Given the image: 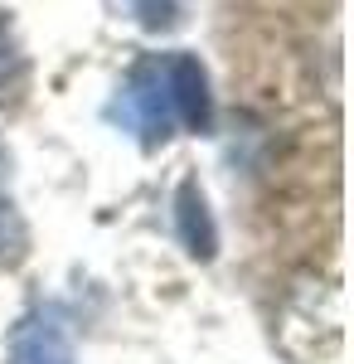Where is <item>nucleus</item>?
I'll return each mask as SVG.
<instances>
[{
  "label": "nucleus",
  "mask_w": 354,
  "mask_h": 364,
  "mask_svg": "<svg viewBox=\"0 0 354 364\" xmlns=\"http://www.w3.org/2000/svg\"><path fill=\"white\" fill-rule=\"evenodd\" d=\"M25 243H29L25 219L15 214L10 199H0V267H15V262L25 257Z\"/></svg>",
  "instance_id": "6"
},
{
  "label": "nucleus",
  "mask_w": 354,
  "mask_h": 364,
  "mask_svg": "<svg viewBox=\"0 0 354 364\" xmlns=\"http://www.w3.org/2000/svg\"><path fill=\"white\" fill-rule=\"evenodd\" d=\"M25 73H29L25 49H20V39H15V25H10V15L0 10V107L20 97V87H25Z\"/></svg>",
  "instance_id": "5"
},
{
  "label": "nucleus",
  "mask_w": 354,
  "mask_h": 364,
  "mask_svg": "<svg viewBox=\"0 0 354 364\" xmlns=\"http://www.w3.org/2000/svg\"><path fill=\"white\" fill-rule=\"evenodd\" d=\"M10 364H78L58 311L39 306L10 331Z\"/></svg>",
  "instance_id": "3"
},
{
  "label": "nucleus",
  "mask_w": 354,
  "mask_h": 364,
  "mask_svg": "<svg viewBox=\"0 0 354 364\" xmlns=\"http://www.w3.org/2000/svg\"><path fill=\"white\" fill-rule=\"evenodd\" d=\"M185 5L190 0H136V15L146 29H175L185 20Z\"/></svg>",
  "instance_id": "7"
},
{
  "label": "nucleus",
  "mask_w": 354,
  "mask_h": 364,
  "mask_svg": "<svg viewBox=\"0 0 354 364\" xmlns=\"http://www.w3.org/2000/svg\"><path fill=\"white\" fill-rule=\"evenodd\" d=\"M165 78H170V107H175V127L185 132H209L214 127V97H209V73L204 63L185 49L165 54Z\"/></svg>",
  "instance_id": "2"
},
{
  "label": "nucleus",
  "mask_w": 354,
  "mask_h": 364,
  "mask_svg": "<svg viewBox=\"0 0 354 364\" xmlns=\"http://www.w3.org/2000/svg\"><path fill=\"white\" fill-rule=\"evenodd\" d=\"M107 117L132 132L141 146H161L175 136V107H170V78H165V54H146L132 63V73L122 78L112 97Z\"/></svg>",
  "instance_id": "1"
},
{
  "label": "nucleus",
  "mask_w": 354,
  "mask_h": 364,
  "mask_svg": "<svg viewBox=\"0 0 354 364\" xmlns=\"http://www.w3.org/2000/svg\"><path fill=\"white\" fill-rule=\"evenodd\" d=\"M175 233H180V243L190 257L199 262H209L218 252V228H214V214H209V199L199 190V180L185 175L180 180V190H175Z\"/></svg>",
  "instance_id": "4"
}]
</instances>
